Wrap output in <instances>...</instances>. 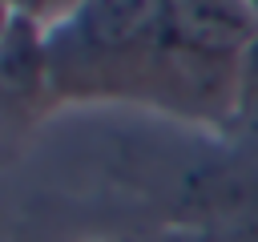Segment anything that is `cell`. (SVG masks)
<instances>
[{
    "mask_svg": "<svg viewBox=\"0 0 258 242\" xmlns=\"http://www.w3.org/2000/svg\"><path fill=\"white\" fill-rule=\"evenodd\" d=\"M242 89L250 93V101H258V40L246 52V73H242Z\"/></svg>",
    "mask_w": 258,
    "mask_h": 242,
    "instance_id": "cell-3",
    "label": "cell"
},
{
    "mask_svg": "<svg viewBox=\"0 0 258 242\" xmlns=\"http://www.w3.org/2000/svg\"><path fill=\"white\" fill-rule=\"evenodd\" d=\"M165 32L198 56H246L258 40L254 0H165Z\"/></svg>",
    "mask_w": 258,
    "mask_h": 242,
    "instance_id": "cell-1",
    "label": "cell"
},
{
    "mask_svg": "<svg viewBox=\"0 0 258 242\" xmlns=\"http://www.w3.org/2000/svg\"><path fill=\"white\" fill-rule=\"evenodd\" d=\"M85 44L125 52L165 28V0H89L77 16Z\"/></svg>",
    "mask_w": 258,
    "mask_h": 242,
    "instance_id": "cell-2",
    "label": "cell"
}]
</instances>
